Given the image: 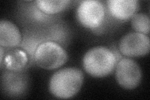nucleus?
<instances>
[{
    "label": "nucleus",
    "mask_w": 150,
    "mask_h": 100,
    "mask_svg": "<svg viewBox=\"0 0 150 100\" xmlns=\"http://www.w3.org/2000/svg\"><path fill=\"white\" fill-rule=\"evenodd\" d=\"M84 80L82 71L76 68H67L56 71L51 78L49 89L53 96L68 99L80 90Z\"/></svg>",
    "instance_id": "1"
},
{
    "label": "nucleus",
    "mask_w": 150,
    "mask_h": 100,
    "mask_svg": "<svg viewBox=\"0 0 150 100\" xmlns=\"http://www.w3.org/2000/svg\"><path fill=\"white\" fill-rule=\"evenodd\" d=\"M83 67L93 77H106L114 70L116 63L115 54L107 48L96 46L89 50L84 56Z\"/></svg>",
    "instance_id": "2"
},
{
    "label": "nucleus",
    "mask_w": 150,
    "mask_h": 100,
    "mask_svg": "<svg viewBox=\"0 0 150 100\" xmlns=\"http://www.w3.org/2000/svg\"><path fill=\"white\" fill-rule=\"evenodd\" d=\"M34 60L39 67L45 70L60 68L68 60L67 51L53 41L41 43L35 51Z\"/></svg>",
    "instance_id": "3"
},
{
    "label": "nucleus",
    "mask_w": 150,
    "mask_h": 100,
    "mask_svg": "<svg viewBox=\"0 0 150 100\" xmlns=\"http://www.w3.org/2000/svg\"><path fill=\"white\" fill-rule=\"evenodd\" d=\"M142 73L139 65L130 58H122L116 65V78L118 84L126 89L137 88L142 80Z\"/></svg>",
    "instance_id": "4"
},
{
    "label": "nucleus",
    "mask_w": 150,
    "mask_h": 100,
    "mask_svg": "<svg viewBox=\"0 0 150 100\" xmlns=\"http://www.w3.org/2000/svg\"><path fill=\"white\" fill-rule=\"evenodd\" d=\"M76 15L78 21L84 27L95 28L100 26L104 20L105 8L99 1H83L79 4Z\"/></svg>",
    "instance_id": "5"
},
{
    "label": "nucleus",
    "mask_w": 150,
    "mask_h": 100,
    "mask_svg": "<svg viewBox=\"0 0 150 100\" xmlns=\"http://www.w3.org/2000/svg\"><path fill=\"white\" fill-rule=\"evenodd\" d=\"M149 38L138 32L129 33L125 35L119 42V50L123 55L128 57H142L149 51Z\"/></svg>",
    "instance_id": "6"
},
{
    "label": "nucleus",
    "mask_w": 150,
    "mask_h": 100,
    "mask_svg": "<svg viewBox=\"0 0 150 100\" xmlns=\"http://www.w3.org/2000/svg\"><path fill=\"white\" fill-rule=\"evenodd\" d=\"M107 4L111 15L120 20L132 18L138 8L137 0H110Z\"/></svg>",
    "instance_id": "7"
},
{
    "label": "nucleus",
    "mask_w": 150,
    "mask_h": 100,
    "mask_svg": "<svg viewBox=\"0 0 150 100\" xmlns=\"http://www.w3.org/2000/svg\"><path fill=\"white\" fill-rule=\"evenodd\" d=\"M21 35L17 26L8 20L0 21V45L4 48H15L20 45Z\"/></svg>",
    "instance_id": "8"
},
{
    "label": "nucleus",
    "mask_w": 150,
    "mask_h": 100,
    "mask_svg": "<svg viewBox=\"0 0 150 100\" xmlns=\"http://www.w3.org/2000/svg\"><path fill=\"white\" fill-rule=\"evenodd\" d=\"M3 62L4 67L8 70L11 72L19 73L24 70L28 65V57L25 51L15 48L8 51L4 55Z\"/></svg>",
    "instance_id": "9"
},
{
    "label": "nucleus",
    "mask_w": 150,
    "mask_h": 100,
    "mask_svg": "<svg viewBox=\"0 0 150 100\" xmlns=\"http://www.w3.org/2000/svg\"><path fill=\"white\" fill-rule=\"evenodd\" d=\"M69 2L67 0H38L36 4L41 11L48 15H54L62 11L68 6Z\"/></svg>",
    "instance_id": "10"
},
{
    "label": "nucleus",
    "mask_w": 150,
    "mask_h": 100,
    "mask_svg": "<svg viewBox=\"0 0 150 100\" xmlns=\"http://www.w3.org/2000/svg\"><path fill=\"white\" fill-rule=\"evenodd\" d=\"M131 25L137 32L148 35L150 30L149 17L143 13L136 14L131 18Z\"/></svg>",
    "instance_id": "11"
},
{
    "label": "nucleus",
    "mask_w": 150,
    "mask_h": 100,
    "mask_svg": "<svg viewBox=\"0 0 150 100\" xmlns=\"http://www.w3.org/2000/svg\"><path fill=\"white\" fill-rule=\"evenodd\" d=\"M2 46H1V61H0V62H1V65H2L3 63V56H4V51H3V49Z\"/></svg>",
    "instance_id": "12"
}]
</instances>
